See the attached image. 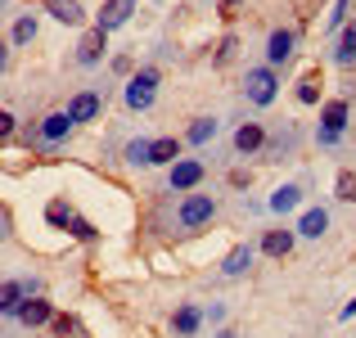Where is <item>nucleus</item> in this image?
<instances>
[{
    "mask_svg": "<svg viewBox=\"0 0 356 338\" xmlns=\"http://www.w3.org/2000/svg\"><path fill=\"white\" fill-rule=\"evenodd\" d=\"M212 136H217V122H212V118H199L190 127V145H203V140H212Z\"/></svg>",
    "mask_w": 356,
    "mask_h": 338,
    "instance_id": "obj_22",
    "label": "nucleus"
},
{
    "mask_svg": "<svg viewBox=\"0 0 356 338\" xmlns=\"http://www.w3.org/2000/svg\"><path fill=\"white\" fill-rule=\"evenodd\" d=\"M154 86H158V72L154 68L136 72V77H131V86H127V104L131 108H149V104H154Z\"/></svg>",
    "mask_w": 356,
    "mask_h": 338,
    "instance_id": "obj_1",
    "label": "nucleus"
},
{
    "mask_svg": "<svg viewBox=\"0 0 356 338\" xmlns=\"http://www.w3.org/2000/svg\"><path fill=\"white\" fill-rule=\"evenodd\" d=\"M298 194H302L298 185H284V190H275V199H270V208H275V212H289V208H298Z\"/></svg>",
    "mask_w": 356,
    "mask_h": 338,
    "instance_id": "obj_21",
    "label": "nucleus"
},
{
    "mask_svg": "<svg viewBox=\"0 0 356 338\" xmlns=\"http://www.w3.org/2000/svg\"><path fill=\"white\" fill-rule=\"evenodd\" d=\"M217 338H239V334H230V330H221V334H217Z\"/></svg>",
    "mask_w": 356,
    "mask_h": 338,
    "instance_id": "obj_35",
    "label": "nucleus"
},
{
    "mask_svg": "<svg viewBox=\"0 0 356 338\" xmlns=\"http://www.w3.org/2000/svg\"><path fill=\"white\" fill-rule=\"evenodd\" d=\"M339 199L356 203V172H339Z\"/></svg>",
    "mask_w": 356,
    "mask_h": 338,
    "instance_id": "obj_24",
    "label": "nucleus"
},
{
    "mask_svg": "<svg viewBox=\"0 0 356 338\" xmlns=\"http://www.w3.org/2000/svg\"><path fill=\"white\" fill-rule=\"evenodd\" d=\"M248 266H252V248H248V243H239V248L226 257V266H221V271H226V275H243Z\"/></svg>",
    "mask_w": 356,
    "mask_h": 338,
    "instance_id": "obj_17",
    "label": "nucleus"
},
{
    "mask_svg": "<svg viewBox=\"0 0 356 338\" xmlns=\"http://www.w3.org/2000/svg\"><path fill=\"white\" fill-rule=\"evenodd\" d=\"M348 5H352V0H339V5H334V14H330V27H339V23H343V14H348Z\"/></svg>",
    "mask_w": 356,
    "mask_h": 338,
    "instance_id": "obj_30",
    "label": "nucleus"
},
{
    "mask_svg": "<svg viewBox=\"0 0 356 338\" xmlns=\"http://www.w3.org/2000/svg\"><path fill=\"white\" fill-rule=\"evenodd\" d=\"M9 131H14V118H9V113H5V108H0V140H5V136H9Z\"/></svg>",
    "mask_w": 356,
    "mask_h": 338,
    "instance_id": "obj_32",
    "label": "nucleus"
},
{
    "mask_svg": "<svg viewBox=\"0 0 356 338\" xmlns=\"http://www.w3.org/2000/svg\"><path fill=\"white\" fill-rule=\"evenodd\" d=\"M298 230H302V234H312V239H321V234L330 230V212H325V208H312V212H302Z\"/></svg>",
    "mask_w": 356,
    "mask_h": 338,
    "instance_id": "obj_14",
    "label": "nucleus"
},
{
    "mask_svg": "<svg viewBox=\"0 0 356 338\" xmlns=\"http://www.w3.org/2000/svg\"><path fill=\"white\" fill-rule=\"evenodd\" d=\"M27 303V284H18V280H9V284H0V312H14Z\"/></svg>",
    "mask_w": 356,
    "mask_h": 338,
    "instance_id": "obj_13",
    "label": "nucleus"
},
{
    "mask_svg": "<svg viewBox=\"0 0 356 338\" xmlns=\"http://www.w3.org/2000/svg\"><path fill=\"white\" fill-rule=\"evenodd\" d=\"M32 36H36V18H18V23H14V41L27 45Z\"/></svg>",
    "mask_w": 356,
    "mask_h": 338,
    "instance_id": "obj_27",
    "label": "nucleus"
},
{
    "mask_svg": "<svg viewBox=\"0 0 356 338\" xmlns=\"http://www.w3.org/2000/svg\"><path fill=\"white\" fill-rule=\"evenodd\" d=\"M352 316H356V298H352L348 307H343V321H352Z\"/></svg>",
    "mask_w": 356,
    "mask_h": 338,
    "instance_id": "obj_33",
    "label": "nucleus"
},
{
    "mask_svg": "<svg viewBox=\"0 0 356 338\" xmlns=\"http://www.w3.org/2000/svg\"><path fill=\"white\" fill-rule=\"evenodd\" d=\"M18 321L23 325H45V321H54V312H50L45 298H27V303L18 307Z\"/></svg>",
    "mask_w": 356,
    "mask_h": 338,
    "instance_id": "obj_8",
    "label": "nucleus"
},
{
    "mask_svg": "<svg viewBox=\"0 0 356 338\" xmlns=\"http://www.w3.org/2000/svg\"><path fill=\"white\" fill-rule=\"evenodd\" d=\"M261 145H266V131H261L257 122H248V127L235 131V149L239 154H252V149H261Z\"/></svg>",
    "mask_w": 356,
    "mask_h": 338,
    "instance_id": "obj_12",
    "label": "nucleus"
},
{
    "mask_svg": "<svg viewBox=\"0 0 356 338\" xmlns=\"http://www.w3.org/2000/svg\"><path fill=\"white\" fill-rule=\"evenodd\" d=\"M203 221H212V199L208 194H190V199L181 203V225H203Z\"/></svg>",
    "mask_w": 356,
    "mask_h": 338,
    "instance_id": "obj_2",
    "label": "nucleus"
},
{
    "mask_svg": "<svg viewBox=\"0 0 356 338\" xmlns=\"http://www.w3.org/2000/svg\"><path fill=\"white\" fill-rule=\"evenodd\" d=\"M248 95H252V104H270L275 99V77L266 68H252L248 72Z\"/></svg>",
    "mask_w": 356,
    "mask_h": 338,
    "instance_id": "obj_5",
    "label": "nucleus"
},
{
    "mask_svg": "<svg viewBox=\"0 0 356 338\" xmlns=\"http://www.w3.org/2000/svg\"><path fill=\"white\" fill-rule=\"evenodd\" d=\"M199 181H203V163H194V158L172 163V190H194Z\"/></svg>",
    "mask_w": 356,
    "mask_h": 338,
    "instance_id": "obj_4",
    "label": "nucleus"
},
{
    "mask_svg": "<svg viewBox=\"0 0 356 338\" xmlns=\"http://www.w3.org/2000/svg\"><path fill=\"white\" fill-rule=\"evenodd\" d=\"M235 50H239V41H235V36H226V41L217 45V63H230V59H235Z\"/></svg>",
    "mask_w": 356,
    "mask_h": 338,
    "instance_id": "obj_28",
    "label": "nucleus"
},
{
    "mask_svg": "<svg viewBox=\"0 0 356 338\" xmlns=\"http://www.w3.org/2000/svg\"><path fill=\"white\" fill-rule=\"evenodd\" d=\"M5 59H9V54H5V45H0V72H5Z\"/></svg>",
    "mask_w": 356,
    "mask_h": 338,
    "instance_id": "obj_34",
    "label": "nucleus"
},
{
    "mask_svg": "<svg viewBox=\"0 0 356 338\" xmlns=\"http://www.w3.org/2000/svg\"><path fill=\"white\" fill-rule=\"evenodd\" d=\"M95 113H99V95H90V90L72 95V104H68V118H72V122H90Z\"/></svg>",
    "mask_w": 356,
    "mask_h": 338,
    "instance_id": "obj_10",
    "label": "nucleus"
},
{
    "mask_svg": "<svg viewBox=\"0 0 356 338\" xmlns=\"http://www.w3.org/2000/svg\"><path fill=\"white\" fill-rule=\"evenodd\" d=\"M334 59H339L343 68H352V63H356V27H348V32H343V41H339V50H334Z\"/></svg>",
    "mask_w": 356,
    "mask_h": 338,
    "instance_id": "obj_18",
    "label": "nucleus"
},
{
    "mask_svg": "<svg viewBox=\"0 0 356 338\" xmlns=\"http://www.w3.org/2000/svg\"><path fill=\"white\" fill-rule=\"evenodd\" d=\"M149 149H154V140H131L127 158H131V163H149Z\"/></svg>",
    "mask_w": 356,
    "mask_h": 338,
    "instance_id": "obj_26",
    "label": "nucleus"
},
{
    "mask_svg": "<svg viewBox=\"0 0 356 338\" xmlns=\"http://www.w3.org/2000/svg\"><path fill=\"white\" fill-rule=\"evenodd\" d=\"M289 54H293V32H270L266 59H270V63H289Z\"/></svg>",
    "mask_w": 356,
    "mask_h": 338,
    "instance_id": "obj_11",
    "label": "nucleus"
},
{
    "mask_svg": "<svg viewBox=\"0 0 356 338\" xmlns=\"http://www.w3.org/2000/svg\"><path fill=\"white\" fill-rule=\"evenodd\" d=\"M45 217H50L54 225H72V208H68V203H63V199H54V203H50V212H45Z\"/></svg>",
    "mask_w": 356,
    "mask_h": 338,
    "instance_id": "obj_25",
    "label": "nucleus"
},
{
    "mask_svg": "<svg viewBox=\"0 0 356 338\" xmlns=\"http://www.w3.org/2000/svg\"><path fill=\"white\" fill-rule=\"evenodd\" d=\"M131 9H136V0H108V5L99 9V27H104V32H113V27H122L131 18Z\"/></svg>",
    "mask_w": 356,
    "mask_h": 338,
    "instance_id": "obj_7",
    "label": "nucleus"
},
{
    "mask_svg": "<svg viewBox=\"0 0 356 338\" xmlns=\"http://www.w3.org/2000/svg\"><path fill=\"white\" fill-rule=\"evenodd\" d=\"M72 234H77V239H95V230H90L86 221H77V217H72Z\"/></svg>",
    "mask_w": 356,
    "mask_h": 338,
    "instance_id": "obj_29",
    "label": "nucleus"
},
{
    "mask_svg": "<svg viewBox=\"0 0 356 338\" xmlns=\"http://www.w3.org/2000/svg\"><path fill=\"white\" fill-rule=\"evenodd\" d=\"M68 127H72L68 113H50V118L41 122V136H45V140H63V136H68Z\"/></svg>",
    "mask_w": 356,
    "mask_h": 338,
    "instance_id": "obj_16",
    "label": "nucleus"
},
{
    "mask_svg": "<svg viewBox=\"0 0 356 338\" xmlns=\"http://www.w3.org/2000/svg\"><path fill=\"white\" fill-rule=\"evenodd\" d=\"M298 99H302V104H316V99H321V77H316V72H307V77L298 81Z\"/></svg>",
    "mask_w": 356,
    "mask_h": 338,
    "instance_id": "obj_19",
    "label": "nucleus"
},
{
    "mask_svg": "<svg viewBox=\"0 0 356 338\" xmlns=\"http://www.w3.org/2000/svg\"><path fill=\"white\" fill-rule=\"evenodd\" d=\"M72 330H77V325H72V321H68V316H59V321H54V334H59V338H68Z\"/></svg>",
    "mask_w": 356,
    "mask_h": 338,
    "instance_id": "obj_31",
    "label": "nucleus"
},
{
    "mask_svg": "<svg viewBox=\"0 0 356 338\" xmlns=\"http://www.w3.org/2000/svg\"><path fill=\"white\" fill-rule=\"evenodd\" d=\"M261 252H266V257H289V252H293V230H266Z\"/></svg>",
    "mask_w": 356,
    "mask_h": 338,
    "instance_id": "obj_9",
    "label": "nucleus"
},
{
    "mask_svg": "<svg viewBox=\"0 0 356 338\" xmlns=\"http://www.w3.org/2000/svg\"><path fill=\"white\" fill-rule=\"evenodd\" d=\"M45 9H50L59 23H81V0H45Z\"/></svg>",
    "mask_w": 356,
    "mask_h": 338,
    "instance_id": "obj_15",
    "label": "nucleus"
},
{
    "mask_svg": "<svg viewBox=\"0 0 356 338\" xmlns=\"http://www.w3.org/2000/svg\"><path fill=\"white\" fill-rule=\"evenodd\" d=\"M176 330L194 334V330H199V312H194V307H181V312H176Z\"/></svg>",
    "mask_w": 356,
    "mask_h": 338,
    "instance_id": "obj_23",
    "label": "nucleus"
},
{
    "mask_svg": "<svg viewBox=\"0 0 356 338\" xmlns=\"http://www.w3.org/2000/svg\"><path fill=\"white\" fill-rule=\"evenodd\" d=\"M321 122H325V131H321V140H325V145H330V140H339V131L348 127V104H343V99H334V104H325Z\"/></svg>",
    "mask_w": 356,
    "mask_h": 338,
    "instance_id": "obj_3",
    "label": "nucleus"
},
{
    "mask_svg": "<svg viewBox=\"0 0 356 338\" xmlns=\"http://www.w3.org/2000/svg\"><path fill=\"white\" fill-rule=\"evenodd\" d=\"M176 140H154V149H149V163H176Z\"/></svg>",
    "mask_w": 356,
    "mask_h": 338,
    "instance_id": "obj_20",
    "label": "nucleus"
},
{
    "mask_svg": "<svg viewBox=\"0 0 356 338\" xmlns=\"http://www.w3.org/2000/svg\"><path fill=\"white\" fill-rule=\"evenodd\" d=\"M104 50H108V32H104V27H95V32L81 36L77 59H81V63H99V54H104Z\"/></svg>",
    "mask_w": 356,
    "mask_h": 338,
    "instance_id": "obj_6",
    "label": "nucleus"
}]
</instances>
